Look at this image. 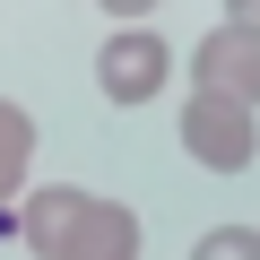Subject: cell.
<instances>
[{"instance_id": "6da1fadb", "label": "cell", "mask_w": 260, "mask_h": 260, "mask_svg": "<svg viewBox=\"0 0 260 260\" xmlns=\"http://www.w3.org/2000/svg\"><path fill=\"white\" fill-rule=\"evenodd\" d=\"M191 95H225L243 113H260V35L251 26H208L200 52H191Z\"/></svg>"}, {"instance_id": "ba28073f", "label": "cell", "mask_w": 260, "mask_h": 260, "mask_svg": "<svg viewBox=\"0 0 260 260\" xmlns=\"http://www.w3.org/2000/svg\"><path fill=\"white\" fill-rule=\"evenodd\" d=\"M225 18H234V26H251V35H260V0H251V9H225Z\"/></svg>"}, {"instance_id": "8992f818", "label": "cell", "mask_w": 260, "mask_h": 260, "mask_svg": "<svg viewBox=\"0 0 260 260\" xmlns=\"http://www.w3.org/2000/svg\"><path fill=\"white\" fill-rule=\"evenodd\" d=\"M26 165H35V113L0 95V200L26 182Z\"/></svg>"}, {"instance_id": "5b68a950", "label": "cell", "mask_w": 260, "mask_h": 260, "mask_svg": "<svg viewBox=\"0 0 260 260\" xmlns=\"http://www.w3.org/2000/svg\"><path fill=\"white\" fill-rule=\"evenodd\" d=\"M61 260H139V217H130L121 200H87V217L61 243Z\"/></svg>"}, {"instance_id": "3957f363", "label": "cell", "mask_w": 260, "mask_h": 260, "mask_svg": "<svg viewBox=\"0 0 260 260\" xmlns=\"http://www.w3.org/2000/svg\"><path fill=\"white\" fill-rule=\"evenodd\" d=\"M182 148H191L208 174H243V165L260 156V121H251L243 104H225V95H191V104H182Z\"/></svg>"}, {"instance_id": "277c9868", "label": "cell", "mask_w": 260, "mask_h": 260, "mask_svg": "<svg viewBox=\"0 0 260 260\" xmlns=\"http://www.w3.org/2000/svg\"><path fill=\"white\" fill-rule=\"evenodd\" d=\"M78 217H87V191H70V182H44V191H26V208H18V243L35 251V260H61V243L78 234Z\"/></svg>"}, {"instance_id": "52a82bcc", "label": "cell", "mask_w": 260, "mask_h": 260, "mask_svg": "<svg viewBox=\"0 0 260 260\" xmlns=\"http://www.w3.org/2000/svg\"><path fill=\"white\" fill-rule=\"evenodd\" d=\"M191 260H260V234H251V225H208V234L191 243Z\"/></svg>"}, {"instance_id": "7a4b0ae2", "label": "cell", "mask_w": 260, "mask_h": 260, "mask_svg": "<svg viewBox=\"0 0 260 260\" xmlns=\"http://www.w3.org/2000/svg\"><path fill=\"white\" fill-rule=\"evenodd\" d=\"M165 70H174V52H165L156 26H113L104 52H95V87H104V104H148V95L165 87Z\"/></svg>"}]
</instances>
